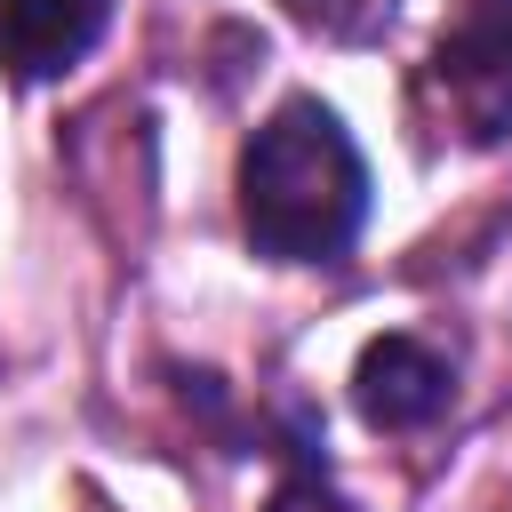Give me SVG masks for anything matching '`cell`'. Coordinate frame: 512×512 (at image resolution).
Masks as SVG:
<instances>
[{
    "mask_svg": "<svg viewBox=\"0 0 512 512\" xmlns=\"http://www.w3.org/2000/svg\"><path fill=\"white\" fill-rule=\"evenodd\" d=\"M424 104L464 144L512 136V0H456L432 56H424Z\"/></svg>",
    "mask_w": 512,
    "mask_h": 512,
    "instance_id": "cell-2",
    "label": "cell"
},
{
    "mask_svg": "<svg viewBox=\"0 0 512 512\" xmlns=\"http://www.w3.org/2000/svg\"><path fill=\"white\" fill-rule=\"evenodd\" d=\"M264 512H360V504L328 480L320 440H312V432H296V440H288V480L272 488V504H264Z\"/></svg>",
    "mask_w": 512,
    "mask_h": 512,
    "instance_id": "cell-6",
    "label": "cell"
},
{
    "mask_svg": "<svg viewBox=\"0 0 512 512\" xmlns=\"http://www.w3.org/2000/svg\"><path fill=\"white\" fill-rule=\"evenodd\" d=\"M456 400V360L424 336H376L352 368V408L376 432H424Z\"/></svg>",
    "mask_w": 512,
    "mask_h": 512,
    "instance_id": "cell-3",
    "label": "cell"
},
{
    "mask_svg": "<svg viewBox=\"0 0 512 512\" xmlns=\"http://www.w3.org/2000/svg\"><path fill=\"white\" fill-rule=\"evenodd\" d=\"M288 16L312 32V40H336V48H368L392 32L400 0H288Z\"/></svg>",
    "mask_w": 512,
    "mask_h": 512,
    "instance_id": "cell-5",
    "label": "cell"
},
{
    "mask_svg": "<svg viewBox=\"0 0 512 512\" xmlns=\"http://www.w3.org/2000/svg\"><path fill=\"white\" fill-rule=\"evenodd\" d=\"M112 24V0H0V72L64 80Z\"/></svg>",
    "mask_w": 512,
    "mask_h": 512,
    "instance_id": "cell-4",
    "label": "cell"
},
{
    "mask_svg": "<svg viewBox=\"0 0 512 512\" xmlns=\"http://www.w3.org/2000/svg\"><path fill=\"white\" fill-rule=\"evenodd\" d=\"M368 224V160L320 96H280L240 144V232L272 264H336Z\"/></svg>",
    "mask_w": 512,
    "mask_h": 512,
    "instance_id": "cell-1",
    "label": "cell"
}]
</instances>
